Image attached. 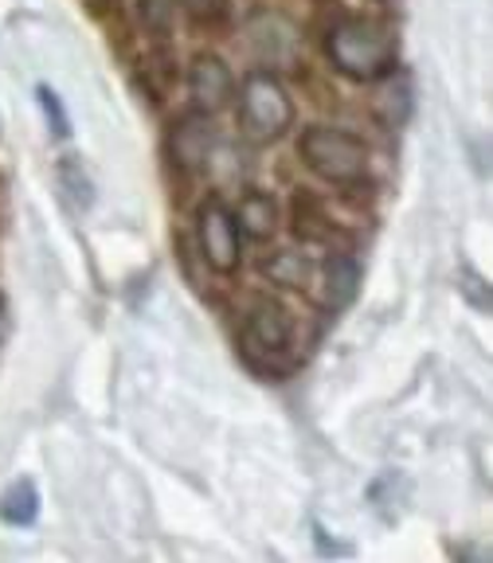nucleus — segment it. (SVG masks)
Listing matches in <instances>:
<instances>
[{"mask_svg": "<svg viewBox=\"0 0 493 563\" xmlns=\"http://www.w3.org/2000/svg\"><path fill=\"white\" fill-rule=\"evenodd\" d=\"M326 52L333 67L352 82H380L399 63V35L387 20L344 16L329 27Z\"/></svg>", "mask_w": 493, "mask_h": 563, "instance_id": "1", "label": "nucleus"}, {"mask_svg": "<svg viewBox=\"0 0 493 563\" xmlns=\"http://www.w3.org/2000/svg\"><path fill=\"white\" fill-rule=\"evenodd\" d=\"M298 157L329 185H357L369 173V145L357 133L333 125H309L298 137Z\"/></svg>", "mask_w": 493, "mask_h": 563, "instance_id": "2", "label": "nucleus"}, {"mask_svg": "<svg viewBox=\"0 0 493 563\" xmlns=\"http://www.w3.org/2000/svg\"><path fill=\"white\" fill-rule=\"evenodd\" d=\"M294 125L291 90L274 79L271 70H251L239 87V133L255 145L278 141Z\"/></svg>", "mask_w": 493, "mask_h": 563, "instance_id": "3", "label": "nucleus"}, {"mask_svg": "<svg viewBox=\"0 0 493 563\" xmlns=\"http://www.w3.org/2000/svg\"><path fill=\"white\" fill-rule=\"evenodd\" d=\"M196 239H200V255L204 263L216 274H235L243 263V235H239V223L231 216V208L220 196H208L196 211Z\"/></svg>", "mask_w": 493, "mask_h": 563, "instance_id": "4", "label": "nucleus"}, {"mask_svg": "<svg viewBox=\"0 0 493 563\" xmlns=\"http://www.w3.org/2000/svg\"><path fill=\"white\" fill-rule=\"evenodd\" d=\"M294 344V317L291 309H282L278 301H255V309L246 313L243 325V352L246 361L274 364L282 361Z\"/></svg>", "mask_w": 493, "mask_h": 563, "instance_id": "5", "label": "nucleus"}, {"mask_svg": "<svg viewBox=\"0 0 493 563\" xmlns=\"http://www.w3.org/2000/svg\"><path fill=\"white\" fill-rule=\"evenodd\" d=\"M211 150H216V122L204 110L185 114L173 125V133H168V157H173V165L185 168V173H196V168L208 165Z\"/></svg>", "mask_w": 493, "mask_h": 563, "instance_id": "6", "label": "nucleus"}, {"mask_svg": "<svg viewBox=\"0 0 493 563\" xmlns=\"http://www.w3.org/2000/svg\"><path fill=\"white\" fill-rule=\"evenodd\" d=\"M188 90H193L196 110L220 114L223 106L235 98V75L220 55H196L193 70H188Z\"/></svg>", "mask_w": 493, "mask_h": 563, "instance_id": "7", "label": "nucleus"}, {"mask_svg": "<svg viewBox=\"0 0 493 563\" xmlns=\"http://www.w3.org/2000/svg\"><path fill=\"white\" fill-rule=\"evenodd\" d=\"M251 44H255L259 59L263 63H294V55H298V40H294L291 24H282L278 16H255L251 20Z\"/></svg>", "mask_w": 493, "mask_h": 563, "instance_id": "8", "label": "nucleus"}, {"mask_svg": "<svg viewBox=\"0 0 493 563\" xmlns=\"http://www.w3.org/2000/svg\"><path fill=\"white\" fill-rule=\"evenodd\" d=\"M321 306L326 309H344L352 298H357V286H361V266L352 255H329L326 266H321Z\"/></svg>", "mask_w": 493, "mask_h": 563, "instance_id": "9", "label": "nucleus"}, {"mask_svg": "<svg viewBox=\"0 0 493 563\" xmlns=\"http://www.w3.org/2000/svg\"><path fill=\"white\" fill-rule=\"evenodd\" d=\"M231 216L239 223V235L251 239H271L274 228H278V203H274L271 192H259V188L243 192V200H239V208Z\"/></svg>", "mask_w": 493, "mask_h": 563, "instance_id": "10", "label": "nucleus"}, {"mask_svg": "<svg viewBox=\"0 0 493 563\" xmlns=\"http://www.w3.org/2000/svg\"><path fill=\"white\" fill-rule=\"evenodd\" d=\"M314 258L298 255V251H278L263 263V274L274 282V286H286V290H306L309 278H314Z\"/></svg>", "mask_w": 493, "mask_h": 563, "instance_id": "11", "label": "nucleus"}, {"mask_svg": "<svg viewBox=\"0 0 493 563\" xmlns=\"http://www.w3.org/2000/svg\"><path fill=\"white\" fill-rule=\"evenodd\" d=\"M40 517V493H35V482H17L4 489V497H0V520L4 525H32V520Z\"/></svg>", "mask_w": 493, "mask_h": 563, "instance_id": "12", "label": "nucleus"}, {"mask_svg": "<svg viewBox=\"0 0 493 563\" xmlns=\"http://www.w3.org/2000/svg\"><path fill=\"white\" fill-rule=\"evenodd\" d=\"M387 79V87L380 90V98H376V106H380V114H384V122L387 125H404L407 122V114H412V79L407 75H384Z\"/></svg>", "mask_w": 493, "mask_h": 563, "instance_id": "13", "label": "nucleus"}, {"mask_svg": "<svg viewBox=\"0 0 493 563\" xmlns=\"http://www.w3.org/2000/svg\"><path fill=\"white\" fill-rule=\"evenodd\" d=\"M141 79H145V90L153 95V102H165V95L173 90L176 82V63L173 55L165 52V47H157L153 55H145V63H141Z\"/></svg>", "mask_w": 493, "mask_h": 563, "instance_id": "14", "label": "nucleus"}, {"mask_svg": "<svg viewBox=\"0 0 493 563\" xmlns=\"http://www.w3.org/2000/svg\"><path fill=\"white\" fill-rule=\"evenodd\" d=\"M59 185H63V192L75 200V208H90V203H95V185H90V176L79 157L59 161Z\"/></svg>", "mask_w": 493, "mask_h": 563, "instance_id": "15", "label": "nucleus"}, {"mask_svg": "<svg viewBox=\"0 0 493 563\" xmlns=\"http://www.w3.org/2000/svg\"><path fill=\"white\" fill-rule=\"evenodd\" d=\"M35 98H40V106H44V118H47V125H52L55 137H67V133H70V118H67V110H63L59 95H55L47 82H40V87H35Z\"/></svg>", "mask_w": 493, "mask_h": 563, "instance_id": "16", "label": "nucleus"}, {"mask_svg": "<svg viewBox=\"0 0 493 563\" xmlns=\"http://www.w3.org/2000/svg\"><path fill=\"white\" fill-rule=\"evenodd\" d=\"M141 16H145V24H150L153 32L165 35L168 27H173L176 0H141Z\"/></svg>", "mask_w": 493, "mask_h": 563, "instance_id": "17", "label": "nucleus"}, {"mask_svg": "<svg viewBox=\"0 0 493 563\" xmlns=\"http://www.w3.org/2000/svg\"><path fill=\"white\" fill-rule=\"evenodd\" d=\"M180 4H185V12L193 20H208V24H216V20H223L228 16V4L231 0H180Z\"/></svg>", "mask_w": 493, "mask_h": 563, "instance_id": "18", "label": "nucleus"}]
</instances>
